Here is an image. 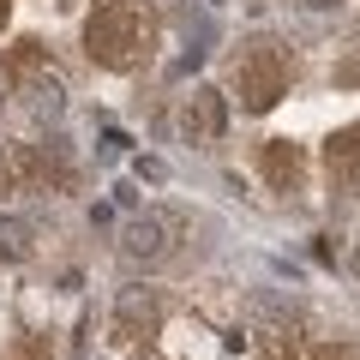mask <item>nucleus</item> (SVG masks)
Returning <instances> with one entry per match:
<instances>
[{"instance_id":"9b49d317","label":"nucleus","mask_w":360,"mask_h":360,"mask_svg":"<svg viewBox=\"0 0 360 360\" xmlns=\"http://www.w3.org/2000/svg\"><path fill=\"white\" fill-rule=\"evenodd\" d=\"M0 360H54V348H49V336H13V348Z\"/></svg>"},{"instance_id":"9d476101","label":"nucleus","mask_w":360,"mask_h":360,"mask_svg":"<svg viewBox=\"0 0 360 360\" xmlns=\"http://www.w3.org/2000/svg\"><path fill=\"white\" fill-rule=\"evenodd\" d=\"M42 66H49V49H42L37 37H18L13 49L0 54V72H6V84H25V78L42 72Z\"/></svg>"},{"instance_id":"ddd939ff","label":"nucleus","mask_w":360,"mask_h":360,"mask_svg":"<svg viewBox=\"0 0 360 360\" xmlns=\"http://www.w3.org/2000/svg\"><path fill=\"white\" fill-rule=\"evenodd\" d=\"M312 360H360V348H354V342H324Z\"/></svg>"},{"instance_id":"20e7f679","label":"nucleus","mask_w":360,"mask_h":360,"mask_svg":"<svg viewBox=\"0 0 360 360\" xmlns=\"http://www.w3.org/2000/svg\"><path fill=\"white\" fill-rule=\"evenodd\" d=\"M18 150V193H66L72 186V162L60 144H13Z\"/></svg>"},{"instance_id":"423d86ee","label":"nucleus","mask_w":360,"mask_h":360,"mask_svg":"<svg viewBox=\"0 0 360 360\" xmlns=\"http://www.w3.org/2000/svg\"><path fill=\"white\" fill-rule=\"evenodd\" d=\"M324 174L336 198H360V127H342L324 139Z\"/></svg>"},{"instance_id":"f257e3e1","label":"nucleus","mask_w":360,"mask_h":360,"mask_svg":"<svg viewBox=\"0 0 360 360\" xmlns=\"http://www.w3.org/2000/svg\"><path fill=\"white\" fill-rule=\"evenodd\" d=\"M84 54L103 66V72H139V66H150V54H156L150 0H90Z\"/></svg>"},{"instance_id":"dca6fc26","label":"nucleus","mask_w":360,"mask_h":360,"mask_svg":"<svg viewBox=\"0 0 360 360\" xmlns=\"http://www.w3.org/2000/svg\"><path fill=\"white\" fill-rule=\"evenodd\" d=\"M354 270H360V252H354Z\"/></svg>"},{"instance_id":"f8f14e48","label":"nucleus","mask_w":360,"mask_h":360,"mask_svg":"<svg viewBox=\"0 0 360 360\" xmlns=\"http://www.w3.org/2000/svg\"><path fill=\"white\" fill-rule=\"evenodd\" d=\"M18 193V150L13 144H0V198Z\"/></svg>"},{"instance_id":"39448f33","label":"nucleus","mask_w":360,"mask_h":360,"mask_svg":"<svg viewBox=\"0 0 360 360\" xmlns=\"http://www.w3.org/2000/svg\"><path fill=\"white\" fill-rule=\"evenodd\" d=\"M258 174H264V186H276V193L295 198L300 186H307V144L264 139V144H258Z\"/></svg>"},{"instance_id":"f03ea898","label":"nucleus","mask_w":360,"mask_h":360,"mask_svg":"<svg viewBox=\"0 0 360 360\" xmlns=\"http://www.w3.org/2000/svg\"><path fill=\"white\" fill-rule=\"evenodd\" d=\"M288 84H295V49H288L283 37L240 42V54H234V66H229V90H234V103H240L246 115H270V108L288 96Z\"/></svg>"},{"instance_id":"4468645a","label":"nucleus","mask_w":360,"mask_h":360,"mask_svg":"<svg viewBox=\"0 0 360 360\" xmlns=\"http://www.w3.org/2000/svg\"><path fill=\"white\" fill-rule=\"evenodd\" d=\"M336 84H360V49H354V60L336 66Z\"/></svg>"},{"instance_id":"7ed1b4c3","label":"nucleus","mask_w":360,"mask_h":360,"mask_svg":"<svg viewBox=\"0 0 360 360\" xmlns=\"http://www.w3.org/2000/svg\"><path fill=\"white\" fill-rule=\"evenodd\" d=\"M186 240H193V217L156 205V210H144V217H132L120 252H127L132 264H144V270H162V264H174V258L186 252Z\"/></svg>"},{"instance_id":"0eeeda50","label":"nucleus","mask_w":360,"mask_h":360,"mask_svg":"<svg viewBox=\"0 0 360 360\" xmlns=\"http://www.w3.org/2000/svg\"><path fill=\"white\" fill-rule=\"evenodd\" d=\"M162 330V300L150 288H127L115 307V342H150Z\"/></svg>"},{"instance_id":"6e6552de","label":"nucleus","mask_w":360,"mask_h":360,"mask_svg":"<svg viewBox=\"0 0 360 360\" xmlns=\"http://www.w3.org/2000/svg\"><path fill=\"white\" fill-rule=\"evenodd\" d=\"M217 132H222V96H217V90H198L193 103H186V139L210 144Z\"/></svg>"},{"instance_id":"1a4fd4ad","label":"nucleus","mask_w":360,"mask_h":360,"mask_svg":"<svg viewBox=\"0 0 360 360\" xmlns=\"http://www.w3.org/2000/svg\"><path fill=\"white\" fill-rule=\"evenodd\" d=\"M252 360H300V330L295 324H258V336H252Z\"/></svg>"},{"instance_id":"2eb2a0df","label":"nucleus","mask_w":360,"mask_h":360,"mask_svg":"<svg viewBox=\"0 0 360 360\" xmlns=\"http://www.w3.org/2000/svg\"><path fill=\"white\" fill-rule=\"evenodd\" d=\"M6 13H13V0H0V25H6Z\"/></svg>"}]
</instances>
